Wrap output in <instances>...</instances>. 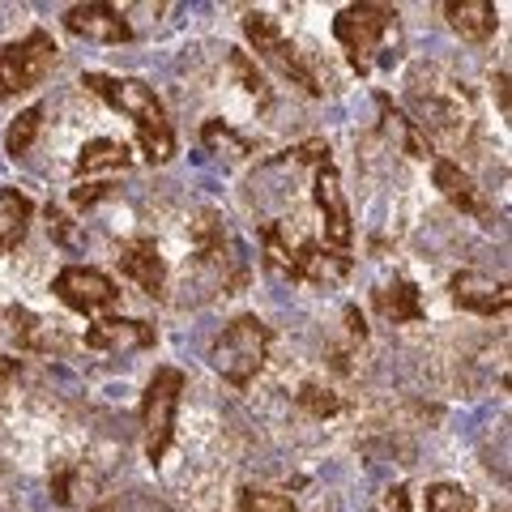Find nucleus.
Returning a JSON list of instances; mask_svg holds the SVG:
<instances>
[{
	"label": "nucleus",
	"mask_w": 512,
	"mask_h": 512,
	"mask_svg": "<svg viewBox=\"0 0 512 512\" xmlns=\"http://www.w3.org/2000/svg\"><path fill=\"white\" fill-rule=\"evenodd\" d=\"M82 86L90 94H99L107 107L124 111V116L137 124V146H141V154H146V163H154V167L171 163L175 158V133H171L167 107L154 94V86H146L141 77H107V73H86Z\"/></svg>",
	"instance_id": "nucleus-1"
},
{
	"label": "nucleus",
	"mask_w": 512,
	"mask_h": 512,
	"mask_svg": "<svg viewBox=\"0 0 512 512\" xmlns=\"http://www.w3.org/2000/svg\"><path fill=\"white\" fill-rule=\"evenodd\" d=\"M333 39L342 43L350 69L367 77L380 64H393L402 56V13L393 5L359 0V5H346L333 18Z\"/></svg>",
	"instance_id": "nucleus-2"
},
{
	"label": "nucleus",
	"mask_w": 512,
	"mask_h": 512,
	"mask_svg": "<svg viewBox=\"0 0 512 512\" xmlns=\"http://www.w3.org/2000/svg\"><path fill=\"white\" fill-rule=\"evenodd\" d=\"M410 103L419 111V124L427 141L440 137L448 146H466L474 137V107H470V94L461 90V82L444 77L440 69H419L410 77Z\"/></svg>",
	"instance_id": "nucleus-3"
},
{
	"label": "nucleus",
	"mask_w": 512,
	"mask_h": 512,
	"mask_svg": "<svg viewBox=\"0 0 512 512\" xmlns=\"http://www.w3.org/2000/svg\"><path fill=\"white\" fill-rule=\"evenodd\" d=\"M261 244H265V261L274 274L291 278V282H303V286H320L329 278H342L350 269V256L342 252H329L320 239L303 235L291 218L286 222H269L261 231Z\"/></svg>",
	"instance_id": "nucleus-4"
},
{
	"label": "nucleus",
	"mask_w": 512,
	"mask_h": 512,
	"mask_svg": "<svg viewBox=\"0 0 512 512\" xmlns=\"http://www.w3.org/2000/svg\"><path fill=\"white\" fill-rule=\"evenodd\" d=\"M269 342H274V333H269V325L261 316H235L210 346V367L227 384L244 389V384H252L256 372L265 367Z\"/></svg>",
	"instance_id": "nucleus-5"
},
{
	"label": "nucleus",
	"mask_w": 512,
	"mask_h": 512,
	"mask_svg": "<svg viewBox=\"0 0 512 512\" xmlns=\"http://www.w3.org/2000/svg\"><path fill=\"white\" fill-rule=\"evenodd\" d=\"M244 35L256 47V56H261L274 73H282L291 86H299L303 94H312V99L325 94V86H320V77H316V69L308 64V56L299 52L295 39H286V30L278 26L274 13H261V9L244 13Z\"/></svg>",
	"instance_id": "nucleus-6"
},
{
	"label": "nucleus",
	"mask_w": 512,
	"mask_h": 512,
	"mask_svg": "<svg viewBox=\"0 0 512 512\" xmlns=\"http://www.w3.org/2000/svg\"><path fill=\"white\" fill-rule=\"evenodd\" d=\"M184 372L180 367H158L150 376L146 393H141V444H146V461L158 466L175 440V414H180L184 397Z\"/></svg>",
	"instance_id": "nucleus-7"
},
{
	"label": "nucleus",
	"mask_w": 512,
	"mask_h": 512,
	"mask_svg": "<svg viewBox=\"0 0 512 512\" xmlns=\"http://www.w3.org/2000/svg\"><path fill=\"white\" fill-rule=\"evenodd\" d=\"M56 52V39L39 26L0 47V99H18V94L43 86V77L56 69Z\"/></svg>",
	"instance_id": "nucleus-8"
},
{
	"label": "nucleus",
	"mask_w": 512,
	"mask_h": 512,
	"mask_svg": "<svg viewBox=\"0 0 512 512\" xmlns=\"http://www.w3.org/2000/svg\"><path fill=\"white\" fill-rule=\"evenodd\" d=\"M312 201L320 210V227H325V248L346 256L350 244H355V218H350V201L342 192V180H338L333 158H329V163L312 167Z\"/></svg>",
	"instance_id": "nucleus-9"
},
{
	"label": "nucleus",
	"mask_w": 512,
	"mask_h": 512,
	"mask_svg": "<svg viewBox=\"0 0 512 512\" xmlns=\"http://www.w3.org/2000/svg\"><path fill=\"white\" fill-rule=\"evenodd\" d=\"M52 295L64 303V308H73L82 316H99V312H111L120 303V286L111 282L103 269L64 265L56 274V282H52Z\"/></svg>",
	"instance_id": "nucleus-10"
},
{
	"label": "nucleus",
	"mask_w": 512,
	"mask_h": 512,
	"mask_svg": "<svg viewBox=\"0 0 512 512\" xmlns=\"http://www.w3.org/2000/svg\"><path fill=\"white\" fill-rule=\"evenodd\" d=\"M116 265H120V274L128 282H137L150 299H163L167 295V261H163V252H158V244H154L150 235L124 239L120 252H116Z\"/></svg>",
	"instance_id": "nucleus-11"
},
{
	"label": "nucleus",
	"mask_w": 512,
	"mask_h": 512,
	"mask_svg": "<svg viewBox=\"0 0 512 512\" xmlns=\"http://www.w3.org/2000/svg\"><path fill=\"white\" fill-rule=\"evenodd\" d=\"M448 299H453L461 312H474V316H504L508 303H512L508 282L487 278V274H478V269H461V274H453V282H448Z\"/></svg>",
	"instance_id": "nucleus-12"
},
{
	"label": "nucleus",
	"mask_w": 512,
	"mask_h": 512,
	"mask_svg": "<svg viewBox=\"0 0 512 512\" xmlns=\"http://www.w3.org/2000/svg\"><path fill=\"white\" fill-rule=\"evenodd\" d=\"M64 30L86 43H128L133 39V26H128V18L116 9V5H73L64 9Z\"/></svg>",
	"instance_id": "nucleus-13"
},
{
	"label": "nucleus",
	"mask_w": 512,
	"mask_h": 512,
	"mask_svg": "<svg viewBox=\"0 0 512 512\" xmlns=\"http://www.w3.org/2000/svg\"><path fill=\"white\" fill-rule=\"evenodd\" d=\"M158 342V329L146 320H124V316H103L86 329V346L99 355H133V350H150Z\"/></svg>",
	"instance_id": "nucleus-14"
},
{
	"label": "nucleus",
	"mask_w": 512,
	"mask_h": 512,
	"mask_svg": "<svg viewBox=\"0 0 512 512\" xmlns=\"http://www.w3.org/2000/svg\"><path fill=\"white\" fill-rule=\"evenodd\" d=\"M431 180H436L440 197L453 205V210L470 214V218H491V201L483 197V188L474 184V175L461 171V163H453V158H431Z\"/></svg>",
	"instance_id": "nucleus-15"
},
{
	"label": "nucleus",
	"mask_w": 512,
	"mask_h": 512,
	"mask_svg": "<svg viewBox=\"0 0 512 512\" xmlns=\"http://www.w3.org/2000/svg\"><path fill=\"white\" fill-rule=\"evenodd\" d=\"M372 308L389 320V325H423V291L410 278H393L372 291Z\"/></svg>",
	"instance_id": "nucleus-16"
},
{
	"label": "nucleus",
	"mask_w": 512,
	"mask_h": 512,
	"mask_svg": "<svg viewBox=\"0 0 512 512\" xmlns=\"http://www.w3.org/2000/svg\"><path fill=\"white\" fill-rule=\"evenodd\" d=\"M192 252H197V265H214V269L235 261L227 218H222L218 210H201L197 222H192Z\"/></svg>",
	"instance_id": "nucleus-17"
},
{
	"label": "nucleus",
	"mask_w": 512,
	"mask_h": 512,
	"mask_svg": "<svg viewBox=\"0 0 512 512\" xmlns=\"http://www.w3.org/2000/svg\"><path fill=\"white\" fill-rule=\"evenodd\" d=\"M444 18L453 26V35H461L466 43H487L500 30V13L487 0H453V5H444Z\"/></svg>",
	"instance_id": "nucleus-18"
},
{
	"label": "nucleus",
	"mask_w": 512,
	"mask_h": 512,
	"mask_svg": "<svg viewBox=\"0 0 512 512\" xmlns=\"http://www.w3.org/2000/svg\"><path fill=\"white\" fill-rule=\"evenodd\" d=\"M376 107H380V120H384V133H389L397 146H402V154L419 158V163H427V158H436V146L427 141V133L419 124H414L402 107L389 103V94H376Z\"/></svg>",
	"instance_id": "nucleus-19"
},
{
	"label": "nucleus",
	"mask_w": 512,
	"mask_h": 512,
	"mask_svg": "<svg viewBox=\"0 0 512 512\" xmlns=\"http://www.w3.org/2000/svg\"><path fill=\"white\" fill-rule=\"evenodd\" d=\"M30 218H35V201L18 188H0V256L22 248Z\"/></svg>",
	"instance_id": "nucleus-20"
},
{
	"label": "nucleus",
	"mask_w": 512,
	"mask_h": 512,
	"mask_svg": "<svg viewBox=\"0 0 512 512\" xmlns=\"http://www.w3.org/2000/svg\"><path fill=\"white\" fill-rule=\"evenodd\" d=\"M0 346L5 350H47L43 320L26 308H0ZM0 350V355H5Z\"/></svg>",
	"instance_id": "nucleus-21"
},
{
	"label": "nucleus",
	"mask_w": 512,
	"mask_h": 512,
	"mask_svg": "<svg viewBox=\"0 0 512 512\" xmlns=\"http://www.w3.org/2000/svg\"><path fill=\"white\" fill-rule=\"evenodd\" d=\"M133 163L124 141H111V137H99V141H86L82 154H77V175H99V171H124Z\"/></svg>",
	"instance_id": "nucleus-22"
},
{
	"label": "nucleus",
	"mask_w": 512,
	"mask_h": 512,
	"mask_svg": "<svg viewBox=\"0 0 512 512\" xmlns=\"http://www.w3.org/2000/svg\"><path fill=\"white\" fill-rule=\"evenodd\" d=\"M39 128H43V107L18 111V120H13L9 133H5V154L9 158H26L30 150H35V141H39Z\"/></svg>",
	"instance_id": "nucleus-23"
},
{
	"label": "nucleus",
	"mask_w": 512,
	"mask_h": 512,
	"mask_svg": "<svg viewBox=\"0 0 512 512\" xmlns=\"http://www.w3.org/2000/svg\"><path fill=\"white\" fill-rule=\"evenodd\" d=\"M201 146L210 150V154H227V158H244V154H252L248 137H239L227 120H205V124H201Z\"/></svg>",
	"instance_id": "nucleus-24"
},
{
	"label": "nucleus",
	"mask_w": 512,
	"mask_h": 512,
	"mask_svg": "<svg viewBox=\"0 0 512 512\" xmlns=\"http://www.w3.org/2000/svg\"><path fill=\"white\" fill-rule=\"evenodd\" d=\"M94 491V478L86 474V466H60L52 470V495L60 508H73L77 500H86V495Z\"/></svg>",
	"instance_id": "nucleus-25"
},
{
	"label": "nucleus",
	"mask_w": 512,
	"mask_h": 512,
	"mask_svg": "<svg viewBox=\"0 0 512 512\" xmlns=\"http://www.w3.org/2000/svg\"><path fill=\"white\" fill-rule=\"evenodd\" d=\"M231 73H235V82L244 86L261 107L274 103V86H269V77L256 69V60H252L248 52H231Z\"/></svg>",
	"instance_id": "nucleus-26"
},
{
	"label": "nucleus",
	"mask_w": 512,
	"mask_h": 512,
	"mask_svg": "<svg viewBox=\"0 0 512 512\" xmlns=\"http://www.w3.org/2000/svg\"><path fill=\"white\" fill-rule=\"evenodd\" d=\"M427 512H478L474 495L461 483H436L427 487Z\"/></svg>",
	"instance_id": "nucleus-27"
},
{
	"label": "nucleus",
	"mask_w": 512,
	"mask_h": 512,
	"mask_svg": "<svg viewBox=\"0 0 512 512\" xmlns=\"http://www.w3.org/2000/svg\"><path fill=\"white\" fill-rule=\"evenodd\" d=\"M239 512H295V500L286 491L244 487V491H239Z\"/></svg>",
	"instance_id": "nucleus-28"
},
{
	"label": "nucleus",
	"mask_w": 512,
	"mask_h": 512,
	"mask_svg": "<svg viewBox=\"0 0 512 512\" xmlns=\"http://www.w3.org/2000/svg\"><path fill=\"white\" fill-rule=\"evenodd\" d=\"M295 402H299V410H308L312 419H333V414L342 410V397L333 389H320V384H303L295 393Z\"/></svg>",
	"instance_id": "nucleus-29"
},
{
	"label": "nucleus",
	"mask_w": 512,
	"mask_h": 512,
	"mask_svg": "<svg viewBox=\"0 0 512 512\" xmlns=\"http://www.w3.org/2000/svg\"><path fill=\"white\" fill-rule=\"evenodd\" d=\"M107 197H111V184L107 180H99V184H77L73 188V205H82V210H90V205H99Z\"/></svg>",
	"instance_id": "nucleus-30"
},
{
	"label": "nucleus",
	"mask_w": 512,
	"mask_h": 512,
	"mask_svg": "<svg viewBox=\"0 0 512 512\" xmlns=\"http://www.w3.org/2000/svg\"><path fill=\"white\" fill-rule=\"evenodd\" d=\"M380 512H410V487H406V483H397V487L384 491Z\"/></svg>",
	"instance_id": "nucleus-31"
},
{
	"label": "nucleus",
	"mask_w": 512,
	"mask_h": 512,
	"mask_svg": "<svg viewBox=\"0 0 512 512\" xmlns=\"http://www.w3.org/2000/svg\"><path fill=\"white\" fill-rule=\"evenodd\" d=\"M495 94H500V111L508 116V111H512V99H508V69L495 73Z\"/></svg>",
	"instance_id": "nucleus-32"
},
{
	"label": "nucleus",
	"mask_w": 512,
	"mask_h": 512,
	"mask_svg": "<svg viewBox=\"0 0 512 512\" xmlns=\"http://www.w3.org/2000/svg\"><path fill=\"white\" fill-rule=\"evenodd\" d=\"M18 376V359H9V355H0V393H5V384Z\"/></svg>",
	"instance_id": "nucleus-33"
},
{
	"label": "nucleus",
	"mask_w": 512,
	"mask_h": 512,
	"mask_svg": "<svg viewBox=\"0 0 512 512\" xmlns=\"http://www.w3.org/2000/svg\"><path fill=\"white\" fill-rule=\"evenodd\" d=\"M94 512H107V508H94Z\"/></svg>",
	"instance_id": "nucleus-34"
}]
</instances>
